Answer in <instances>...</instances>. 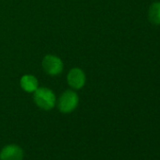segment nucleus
Listing matches in <instances>:
<instances>
[{
    "label": "nucleus",
    "instance_id": "nucleus-1",
    "mask_svg": "<svg viewBox=\"0 0 160 160\" xmlns=\"http://www.w3.org/2000/svg\"><path fill=\"white\" fill-rule=\"evenodd\" d=\"M34 101L36 105L44 110H50L55 107L56 96L47 88H38L34 92Z\"/></svg>",
    "mask_w": 160,
    "mask_h": 160
},
{
    "label": "nucleus",
    "instance_id": "nucleus-2",
    "mask_svg": "<svg viewBox=\"0 0 160 160\" xmlns=\"http://www.w3.org/2000/svg\"><path fill=\"white\" fill-rule=\"evenodd\" d=\"M78 105V96L74 92L66 91L58 99V109L63 113H70L73 111Z\"/></svg>",
    "mask_w": 160,
    "mask_h": 160
},
{
    "label": "nucleus",
    "instance_id": "nucleus-3",
    "mask_svg": "<svg viewBox=\"0 0 160 160\" xmlns=\"http://www.w3.org/2000/svg\"><path fill=\"white\" fill-rule=\"evenodd\" d=\"M42 68L47 73L58 75L63 70V63L59 58L53 55H47L42 59Z\"/></svg>",
    "mask_w": 160,
    "mask_h": 160
},
{
    "label": "nucleus",
    "instance_id": "nucleus-4",
    "mask_svg": "<svg viewBox=\"0 0 160 160\" xmlns=\"http://www.w3.org/2000/svg\"><path fill=\"white\" fill-rule=\"evenodd\" d=\"M24 151L16 144H10L5 146L0 152L1 160H23Z\"/></svg>",
    "mask_w": 160,
    "mask_h": 160
},
{
    "label": "nucleus",
    "instance_id": "nucleus-5",
    "mask_svg": "<svg viewBox=\"0 0 160 160\" xmlns=\"http://www.w3.org/2000/svg\"><path fill=\"white\" fill-rule=\"evenodd\" d=\"M68 84L73 89H81L86 82V76L84 72L79 68L72 69L67 75Z\"/></svg>",
    "mask_w": 160,
    "mask_h": 160
},
{
    "label": "nucleus",
    "instance_id": "nucleus-6",
    "mask_svg": "<svg viewBox=\"0 0 160 160\" xmlns=\"http://www.w3.org/2000/svg\"><path fill=\"white\" fill-rule=\"evenodd\" d=\"M20 85L22 89L27 92H34L39 88L37 78L31 74L23 75L20 80Z\"/></svg>",
    "mask_w": 160,
    "mask_h": 160
},
{
    "label": "nucleus",
    "instance_id": "nucleus-7",
    "mask_svg": "<svg viewBox=\"0 0 160 160\" xmlns=\"http://www.w3.org/2000/svg\"><path fill=\"white\" fill-rule=\"evenodd\" d=\"M148 17L152 25H160V2H154L151 5L148 12Z\"/></svg>",
    "mask_w": 160,
    "mask_h": 160
}]
</instances>
